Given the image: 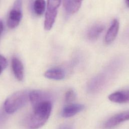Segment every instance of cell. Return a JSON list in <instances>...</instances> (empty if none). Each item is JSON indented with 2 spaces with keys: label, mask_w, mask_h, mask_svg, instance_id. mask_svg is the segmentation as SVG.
<instances>
[{
  "label": "cell",
  "mask_w": 129,
  "mask_h": 129,
  "mask_svg": "<svg viewBox=\"0 0 129 129\" xmlns=\"http://www.w3.org/2000/svg\"><path fill=\"white\" fill-rule=\"evenodd\" d=\"M52 109L51 102L47 101L33 107V111L28 117L26 125L29 129H38L48 120Z\"/></svg>",
  "instance_id": "cell-1"
},
{
  "label": "cell",
  "mask_w": 129,
  "mask_h": 129,
  "mask_svg": "<svg viewBox=\"0 0 129 129\" xmlns=\"http://www.w3.org/2000/svg\"><path fill=\"white\" fill-rule=\"evenodd\" d=\"M29 93L28 90H21L8 97L4 103L5 112L12 114L23 107L29 99Z\"/></svg>",
  "instance_id": "cell-2"
},
{
  "label": "cell",
  "mask_w": 129,
  "mask_h": 129,
  "mask_svg": "<svg viewBox=\"0 0 129 129\" xmlns=\"http://www.w3.org/2000/svg\"><path fill=\"white\" fill-rule=\"evenodd\" d=\"M22 16V0H16L8 16L7 25L9 28L13 29L18 26Z\"/></svg>",
  "instance_id": "cell-3"
},
{
  "label": "cell",
  "mask_w": 129,
  "mask_h": 129,
  "mask_svg": "<svg viewBox=\"0 0 129 129\" xmlns=\"http://www.w3.org/2000/svg\"><path fill=\"white\" fill-rule=\"evenodd\" d=\"M51 96L48 93L39 90H34L29 93V100L33 108L45 102L50 101Z\"/></svg>",
  "instance_id": "cell-4"
},
{
  "label": "cell",
  "mask_w": 129,
  "mask_h": 129,
  "mask_svg": "<svg viewBox=\"0 0 129 129\" xmlns=\"http://www.w3.org/2000/svg\"><path fill=\"white\" fill-rule=\"evenodd\" d=\"M128 120H129V111L119 113L109 118L104 123V127L111 128Z\"/></svg>",
  "instance_id": "cell-5"
},
{
  "label": "cell",
  "mask_w": 129,
  "mask_h": 129,
  "mask_svg": "<svg viewBox=\"0 0 129 129\" xmlns=\"http://www.w3.org/2000/svg\"><path fill=\"white\" fill-rule=\"evenodd\" d=\"M119 27L118 20L116 19H113L105 37V42L106 44H109L115 40L119 30Z\"/></svg>",
  "instance_id": "cell-6"
},
{
  "label": "cell",
  "mask_w": 129,
  "mask_h": 129,
  "mask_svg": "<svg viewBox=\"0 0 129 129\" xmlns=\"http://www.w3.org/2000/svg\"><path fill=\"white\" fill-rule=\"evenodd\" d=\"M84 107V105L81 104H69L62 109L61 116L63 117H72L83 110Z\"/></svg>",
  "instance_id": "cell-7"
},
{
  "label": "cell",
  "mask_w": 129,
  "mask_h": 129,
  "mask_svg": "<svg viewBox=\"0 0 129 129\" xmlns=\"http://www.w3.org/2000/svg\"><path fill=\"white\" fill-rule=\"evenodd\" d=\"M12 68L16 78L18 81H22L24 78V68L21 60L16 57L12 59Z\"/></svg>",
  "instance_id": "cell-8"
},
{
  "label": "cell",
  "mask_w": 129,
  "mask_h": 129,
  "mask_svg": "<svg viewBox=\"0 0 129 129\" xmlns=\"http://www.w3.org/2000/svg\"><path fill=\"white\" fill-rule=\"evenodd\" d=\"M108 99L112 102L123 103L129 102V90H123L114 92L108 96Z\"/></svg>",
  "instance_id": "cell-9"
},
{
  "label": "cell",
  "mask_w": 129,
  "mask_h": 129,
  "mask_svg": "<svg viewBox=\"0 0 129 129\" xmlns=\"http://www.w3.org/2000/svg\"><path fill=\"white\" fill-rule=\"evenodd\" d=\"M105 82V77L103 75H99L92 79L88 85V90L90 92H96L104 86Z\"/></svg>",
  "instance_id": "cell-10"
},
{
  "label": "cell",
  "mask_w": 129,
  "mask_h": 129,
  "mask_svg": "<svg viewBox=\"0 0 129 129\" xmlns=\"http://www.w3.org/2000/svg\"><path fill=\"white\" fill-rule=\"evenodd\" d=\"M82 1L83 0H63V7L68 13L74 14L80 8Z\"/></svg>",
  "instance_id": "cell-11"
},
{
  "label": "cell",
  "mask_w": 129,
  "mask_h": 129,
  "mask_svg": "<svg viewBox=\"0 0 129 129\" xmlns=\"http://www.w3.org/2000/svg\"><path fill=\"white\" fill-rule=\"evenodd\" d=\"M44 76L49 79L60 80L65 77V72L61 68H54L46 71Z\"/></svg>",
  "instance_id": "cell-12"
},
{
  "label": "cell",
  "mask_w": 129,
  "mask_h": 129,
  "mask_svg": "<svg viewBox=\"0 0 129 129\" xmlns=\"http://www.w3.org/2000/svg\"><path fill=\"white\" fill-rule=\"evenodd\" d=\"M105 29L104 25L97 24L92 26L87 33V37L90 40H96Z\"/></svg>",
  "instance_id": "cell-13"
},
{
  "label": "cell",
  "mask_w": 129,
  "mask_h": 129,
  "mask_svg": "<svg viewBox=\"0 0 129 129\" xmlns=\"http://www.w3.org/2000/svg\"><path fill=\"white\" fill-rule=\"evenodd\" d=\"M57 12H49L46 11L44 23V27L45 30H50L52 27L57 15Z\"/></svg>",
  "instance_id": "cell-14"
},
{
  "label": "cell",
  "mask_w": 129,
  "mask_h": 129,
  "mask_svg": "<svg viewBox=\"0 0 129 129\" xmlns=\"http://www.w3.org/2000/svg\"><path fill=\"white\" fill-rule=\"evenodd\" d=\"M46 3L44 0H35L33 4V10L35 13L38 16L43 14L45 11Z\"/></svg>",
  "instance_id": "cell-15"
},
{
  "label": "cell",
  "mask_w": 129,
  "mask_h": 129,
  "mask_svg": "<svg viewBox=\"0 0 129 129\" xmlns=\"http://www.w3.org/2000/svg\"><path fill=\"white\" fill-rule=\"evenodd\" d=\"M61 0H47L46 11L49 12H57Z\"/></svg>",
  "instance_id": "cell-16"
},
{
  "label": "cell",
  "mask_w": 129,
  "mask_h": 129,
  "mask_svg": "<svg viewBox=\"0 0 129 129\" xmlns=\"http://www.w3.org/2000/svg\"><path fill=\"white\" fill-rule=\"evenodd\" d=\"M76 98V94L73 89H69L65 94V101L68 103H71Z\"/></svg>",
  "instance_id": "cell-17"
},
{
  "label": "cell",
  "mask_w": 129,
  "mask_h": 129,
  "mask_svg": "<svg viewBox=\"0 0 129 129\" xmlns=\"http://www.w3.org/2000/svg\"><path fill=\"white\" fill-rule=\"evenodd\" d=\"M7 60L3 55L0 54V74L7 66Z\"/></svg>",
  "instance_id": "cell-18"
},
{
  "label": "cell",
  "mask_w": 129,
  "mask_h": 129,
  "mask_svg": "<svg viewBox=\"0 0 129 129\" xmlns=\"http://www.w3.org/2000/svg\"><path fill=\"white\" fill-rule=\"evenodd\" d=\"M58 129H73L71 125L67 124H63L60 125Z\"/></svg>",
  "instance_id": "cell-19"
},
{
  "label": "cell",
  "mask_w": 129,
  "mask_h": 129,
  "mask_svg": "<svg viewBox=\"0 0 129 129\" xmlns=\"http://www.w3.org/2000/svg\"><path fill=\"white\" fill-rule=\"evenodd\" d=\"M3 30V24L1 21H0V36Z\"/></svg>",
  "instance_id": "cell-20"
},
{
  "label": "cell",
  "mask_w": 129,
  "mask_h": 129,
  "mask_svg": "<svg viewBox=\"0 0 129 129\" xmlns=\"http://www.w3.org/2000/svg\"><path fill=\"white\" fill-rule=\"evenodd\" d=\"M125 3L127 7L129 8V0H125Z\"/></svg>",
  "instance_id": "cell-21"
}]
</instances>
